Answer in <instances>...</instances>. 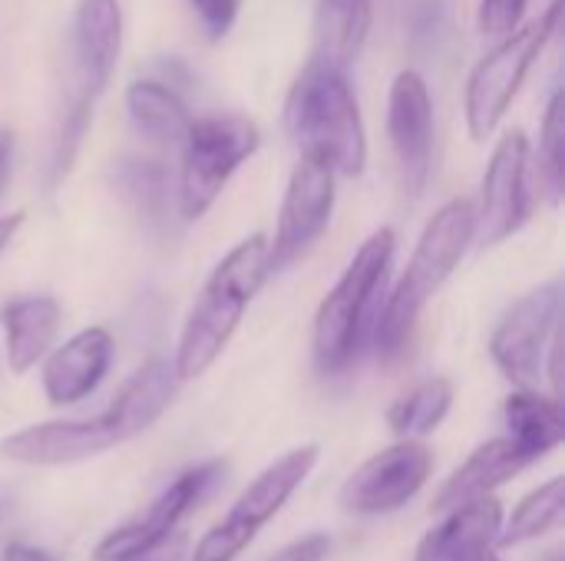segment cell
<instances>
[{"mask_svg":"<svg viewBox=\"0 0 565 561\" xmlns=\"http://www.w3.org/2000/svg\"><path fill=\"white\" fill-rule=\"evenodd\" d=\"M397 251L394 228H377L351 258L338 284L324 294L315 331L311 354L315 367L328 377L351 370L367 347H374V334L384 314L387 278Z\"/></svg>","mask_w":565,"mask_h":561,"instance_id":"7a4b0ae2","label":"cell"},{"mask_svg":"<svg viewBox=\"0 0 565 561\" xmlns=\"http://www.w3.org/2000/svg\"><path fill=\"white\" fill-rule=\"evenodd\" d=\"M285 129L301 155L321 159L334 175H364L367 132L348 73L305 63L285 103Z\"/></svg>","mask_w":565,"mask_h":561,"instance_id":"5b68a950","label":"cell"},{"mask_svg":"<svg viewBox=\"0 0 565 561\" xmlns=\"http://www.w3.org/2000/svg\"><path fill=\"white\" fill-rule=\"evenodd\" d=\"M454 407V380L450 377H430L407 390L391 410H387V427L394 430L397 440H424L430 436L450 413Z\"/></svg>","mask_w":565,"mask_h":561,"instance_id":"cb8c5ba5","label":"cell"},{"mask_svg":"<svg viewBox=\"0 0 565 561\" xmlns=\"http://www.w3.org/2000/svg\"><path fill=\"white\" fill-rule=\"evenodd\" d=\"M559 20H563V0H553V7L546 10V17L540 23L513 30L473 66V73L467 79V99H463L467 129H470L473 142H487L497 132V126L503 122L507 109L513 106L533 60L543 53L550 36L559 30Z\"/></svg>","mask_w":565,"mask_h":561,"instance_id":"ba28073f","label":"cell"},{"mask_svg":"<svg viewBox=\"0 0 565 561\" xmlns=\"http://www.w3.org/2000/svg\"><path fill=\"white\" fill-rule=\"evenodd\" d=\"M565 513V479L553 476L543 486H536L533 493H526L520 499V506L513 509V516L503 522L497 549H516L523 542H533L546 532H553L563 522Z\"/></svg>","mask_w":565,"mask_h":561,"instance_id":"d4e9b609","label":"cell"},{"mask_svg":"<svg viewBox=\"0 0 565 561\" xmlns=\"http://www.w3.org/2000/svg\"><path fill=\"white\" fill-rule=\"evenodd\" d=\"M559 317H563V281L553 278L526 291L493 327L490 357L516 390H540L546 377L550 347L563 331Z\"/></svg>","mask_w":565,"mask_h":561,"instance_id":"9c48e42d","label":"cell"},{"mask_svg":"<svg viewBox=\"0 0 565 561\" xmlns=\"http://www.w3.org/2000/svg\"><path fill=\"white\" fill-rule=\"evenodd\" d=\"M434 476V453L417 440H397L394 446L364 460L341 486V509L351 516H391L401 513Z\"/></svg>","mask_w":565,"mask_h":561,"instance_id":"7c38bea8","label":"cell"},{"mask_svg":"<svg viewBox=\"0 0 565 561\" xmlns=\"http://www.w3.org/2000/svg\"><path fill=\"white\" fill-rule=\"evenodd\" d=\"M321 460V446L318 443H305L291 453H285L281 460H275L271 466H265L235 499V506L228 509V516L212 526L195 549L185 555V561H235L255 539L258 532L285 509V503L305 486V479L315 473Z\"/></svg>","mask_w":565,"mask_h":561,"instance_id":"52a82bcc","label":"cell"},{"mask_svg":"<svg viewBox=\"0 0 565 561\" xmlns=\"http://www.w3.org/2000/svg\"><path fill=\"white\" fill-rule=\"evenodd\" d=\"M23 222H26L23 212H13V215H3V218H0V255L10 248V241L17 238V231L23 228Z\"/></svg>","mask_w":565,"mask_h":561,"instance_id":"d6a6232c","label":"cell"},{"mask_svg":"<svg viewBox=\"0 0 565 561\" xmlns=\"http://www.w3.org/2000/svg\"><path fill=\"white\" fill-rule=\"evenodd\" d=\"M334 179L338 175L321 159L315 155L298 159L281 198L275 238L268 241V274H281L295 268L321 241L334 215V195H338Z\"/></svg>","mask_w":565,"mask_h":561,"instance_id":"8fae6325","label":"cell"},{"mask_svg":"<svg viewBox=\"0 0 565 561\" xmlns=\"http://www.w3.org/2000/svg\"><path fill=\"white\" fill-rule=\"evenodd\" d=\"M179 377L169 360H146L106 410L86 420H50L0 440V456L20 466H70L142 436L175 400Z\"/></svg>","mask_w":565,"mask_h":561,"instance_id":"6da1fadb","label":"cell"},{"mask_svg":"<svg viewBox=\"0 0 565 561\" xmlns=\"http://www.w3.org/2000/svg\"><path fill=\"white\" fill-rule=\"evenodd\" d=\"M189 3L209 40H222L235 26L238 7H242V0H189Z\"/></svg>","mask_w":565,"mask_h":561,"instance_id":"f1b7e54d","label":"cell"},{"mask_svg":"<svg viewBox=\"0 0 565 561\" xmlns=\"http://www.w3.org/2000/svg\"><path fill=\"white\" fill-rule=\"evenodd\" d=\"M116 357L106 327H83L43 357V393L53 407H73L99 390Z\"/></svg>","mask_w":565,"mask_h":561,"instance_id":"9a60e30c","label":"cell"},{"mask_svg":"<svg viewBox=\"0 0 565 561\" xmlns=\"http://www.w3.org/2000/svg\"><path fill=\"white\" fill-rule=\"evenodd\" d=\"M540 182L550 205H559L565 192V96L556 89L550 96L543 132H540Z\"/></svg>","mask_w":565,"mask_h":561,"instance_id":"484cf974","label":"cell"},{"mask_svg":"<svg viewBox=\"0 0 565 561\" xmlns=\"http://www.w3.org/2000/svg\"><path fill=\"white\" fill-rule=\"evenodd\" d=\"M113 185L126 198V205L139 215L146 231L169 235L172 231V179L159 159L126 155L113 165Z\"/></svg>","mask_w":565,"mask_h":561,"instance_id":"44dd1931","label":"cell"},{"mask_svg":"<svg viewBox=\"0 0 565 561\" xmlns=\"http://www.w3.org/2000/svg\"><path fill=\"white\" fill-rule=\"evenodd\" d=\"M185 539L182 536H172L166 546H159V549H152V552H146V555H136V559H126V561H185Z\"/></svg>","mask_w":565,"mask_h":561,"instance_id":"1f68e13d","label":"cell"},{"mask_svg":"<svg viewBox=\"0 0 565 561\" xmlns=\"http://www.w3.org/2000/svg\"><path fill=\"white\" fill-rule=\"evenodd\" d=\"M507 440H513L533 463L559 450L565 440L563 400L546 397L540 390H516L503 403Z\"/></svg>","mask_w":565,"mask_h":561,"instance_id":"7402d4cb","label":"cell"},{"mask_svg":"<svg viewBox=\"0 0 565 561\" xmlns=\"http://www.w3.org/2000/svg\"><path fill=\"white\" fill-rule=\"evenodd\" d=\"M371 0H321L315 13V46L308 63L351 76V66L361 56V46L371 33Z\"/></svg>","mask_w":565,"mask_h":561,"instance_id":"ffe728a7","label":"cell"},{"mask_svg":"<svg viewBox=\"0 0 565 561\" xmlns=\"http://www.w3.org/2000/svg\"><path fill=\"white\" fill-rule=\"evenodd\" d=\"M473 238H477V205L470 198H450L434 212V218L420 231L407 271L401 274V281L384 301V314L374 334V350L381 364H397L407 357L424 308L460 268Z\"/></svg>","mask_w":565,"mask_h":561,"instance_id":"3957f363","label":"cell"},{"mask_svg":"<svg viewBox=\"0 0 565 561\" xmlns=\"http://www.w3.org/2000/svg\"><path fill=\"white\" fill-rule=\"evenodd\" d=\"M543 561H563V555H559V552H553V555H546Z\"/></svg>","mask_w":565,"mask_h":561,"instance_id":"d590c367","label":"cell"},{"mask_svg":"<svg viewBox=\"0 0 565 561\" xmlns=\"http://www.w3.org/2000/svg\"><path fill=\"white\" fill-rule=\"evenodd\" d=\"M328 555H331V536L311 532V536H305V539L278 549L268 561H324Z\"/></svg>","mask_w":565,"mask_h":561,"instance_id":"f546056e","label":"cell"},{"mask_svg":"<svg viewBox=\"0 0 565 561\" xmlns=\"http://www.w3.org/2000/svg\"><path fill=\"white\" fill-rule=\"evenodd\" d=\"M258 126L245 116H202L189 122L182 139V169L175 185V208L182 222H199L235 169L258 149Z\"/></svg>","mask_w":565,"mask_h":561,"instance_id":"8992f818","label":"cell"},{"mask_svg":"<svg viewBox=\"0 0 565 561\" xmlns=\"http://www.w3.org/2000/svg\"><path fill=\"white\" fill-rule=\"evenodd\" d=\"M387 136L394 149L401 188L414 202L424 195L434 165V99L417 69H404L391 83Z\"/></svg>","mask_w":565,"mask_h":561,"instance_id":"5bb4252c","label":"cell"},{"mask_svg":"<svg viewBox=\"0 0 565 561\" xmlns=\"http://www.w3.org/2000/svg\"><path fill=\"white\" fill-rule=\"evenodd\" d=\"M533 466V460L507 436L487 440L480 443L463 466H457L450 473V479L437 489L434 496V513L447 516L460 506H470L477 499L493 496L500 486H507L510 479H516L520 473H526Z\"/></svg>","mask_w":565,"mask_h":561,"instance_id":"e0dca14e","label":"cell"},{"mask_svg":"<svg viewBox=\"0 0 565 561\" xmlns=\"http://www.w3.org/2000/svg\"><path fill=\"white\" fill-rule=\"evenodd\" d=\"M122 46L119 0H76L73 10V50L79 69V96L93 99L106 89Z\"/></svg>","mask_w":565,"mask_h":561,"instance_id":"2e32d148","label":"cell"},{"mask_svg":"<svg viewBox=\"0 0 565 561\" xmlns=\"http://www.w3.org/2000/svg\"><path fill=\"white\" fill-rule=\"evenodd\" d=\"M530 0H480V33L490 40H503L520 30Z\"/></svg>","mask_w":565,"mask_h":561,"instance_id":"83f0119b","label":"cell"},{"mask_svg":"<svg viewBox=\"0 0 565 561\" xmlns=\"http://www.w3.org/2000/svg\"><path fill=\"white\" fill-rule=\"evenodd\" d=\"M10 155H13V132L0 129V175L10 172Z\"/></svg>","mask_w":565,"mask_h":561,"instance_id":"836d02e7","label":"cell"},{"mask_svg":"<svg viewBox=\"0 0 565 561\" xmlns=\"http://www.w3.org/2000/svg\"><path fill=\"white\" fill-rule=\"evenodd\" d=\"M225 473H228L225 460H205V463L179 473L169 483V489L149 506L146 516H139V519L113 529V532H106L96 542L93 561H126L166 546L175 536L179 522L189 519L225 483Z\"/></svg>","mask_w":565,"mask_h":561,"instance_id":"30bf717a","label":"cell"},{"mask_svg":"<svg viewBox=\"0 0 565 561\" xmlns=\"http://www.w3.org/2000/svg\"><path fill=\"white\" fill-rule=\"evenodd\" d=\"M533 215L530 192V139L513 129L500 139L490 155L480 208H477V238L480 248H493L513 238Z\"/></svg>","mask_w":565,"mask_h":561,"instance_id":"4fadbf2b","label":"cell"},{"mask_svg":"<svg viewBox=\"0 0 565 561\" xmlns=\"http://www.w3.org/2000/svg\"><path fill=\"white\" fill-rule=\"evenodd\" d=\"M500 529H503V506L497 503V496L477 499L470 506L447 513L444 522L420 539L414 561L473 559L483 549H497Z\"/></svg>","mask_w":565,"mask_h":561,"instance_id":"d6986e66","label":"cell"},{"mask_svg":"<svg viewBox=\"0 0 565 561\" xmlns=\"http://www.w3.org/2000/svg\"><path fill=\"white\" fill-rule=\"evenodd\" d=\"M467 561H500V555H497V549H483V552H477L473 559Z\"/></svg>","mask_w":565,"mask_h":561,"instance_id":"e575fe53","label":"cell"},{"mask_svg":"<svg viewBox=\"0 0 565 561\" xmlns=\"http://www.w3.org/2000/svg\"><path fill=\"white\" fill-rule=\"evenodd\" d=\"M89 119H93V99L86 96H76L73 106L66 109L63 122H60V132L53 139V152H50V188L60 185L66 179V172L73 169V159L83 145V136L89 129Z\"/></svg>","mask_w":565,"mask_h":561,"instance_id":"4316f807","label":"cell"},{"mask_svg":"<svg viewBox=\"0 0 565 561\" xmlns=\"http://www.w3.org/2000/svg\"><path fill=\"white\" fill-rule=\"evenodd\" d=\"M126 109H129V119L136 122V129L146 139L162 142V145H182V139L189 132V122H192V112H189L185 99L172 86H166L159 79L129 83Z\"/></svg>","mask_w":565,"mask_h":561,"instance_id":"603a6c76","label":"cell"},{"mask_svg":"<svg viewBox=\"0 0 565 561\" xmlns=\"http://www.w3.org/2000/svg\"><path fill=\"white\" fill-rule=\"evenodd\" d=\"M0 561H60L56 555H50L46 549H36L30 542H10L3 549V559Z\"/></svg>","mask_w":565,"mask_h":561,"instance_id":"4dcf8cb0","label":"cell"},{"mask_svg":"<svg viewBox=\"0 0 565 561\" xmlns=\"http://www.w3.org/2000/svg\"><path fill=\"white\" fill-rule=\"evenodd\" d=\"M60 324H63V311L53 294H26L7 301L0 308V327H3V354L10 374L17 377L30 374L53 350Z\"/></svg>","mask_w":565,"mask_h":561,"instance_id":"ac0fdd59","label":"cell"},{"mask_svg":"<svg viewBox=\"0 0 565 561\" xmlns=\"http://www.w3.org/2000/svg\"><path fill=\"white\" fill-rule=\"evenodd\" d=\"M268 238L262 231L242 238L202 284L175 347L172 370L179 384L202 377L228 347L245 311L268 281Z\"/></svg>","mask_w":565,"mask_h":561,"instance_id":"277c9868","label":"cell"}]
</instances>
